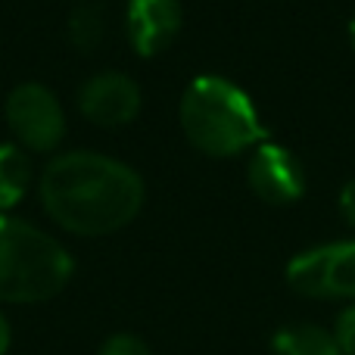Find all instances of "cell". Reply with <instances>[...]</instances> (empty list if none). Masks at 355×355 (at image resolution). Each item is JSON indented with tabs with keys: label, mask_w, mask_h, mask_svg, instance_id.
Returning <instances> with one entry per match:
<instances>
[{
	"label": "cell",
	"mask_w": 355,
	"mask_h": 355,
	"mask_svg": "<svg viewBox=\"0 0 355 355\" xmlns=\"http://www.w3.org/2000/svg\"><path fill=\"white\" fill-rule=\"evenodd\" d=\"M41 202L60 227L103 237L131 225L144 206V181L135 168L100 153H62L41 175Z\"/></svg>",
	"instance_id": "1"
},
{
	"label": "cell",
	"mask_w": 355,
	"mask_h": 355,
	"mask_svg": "<svg viewBox=\"0 0 355 355\" xmlns=\"http://www.w3.org/2000/svg\"><path fill=\"white\" fill-rule=\"evenodd\" d=\"M181 128L200 153L225 159L265 141L256 106L237 85L215 75L190 81L181 97Z\"/></svg>",
	"instance_id": "2"
},
{
	"label": "cell",
	"mask_w": 355,
	"mask_h": 355,
	"mask_svg": "<svg viewBox=\"0 0 355 355\" xmlns=\"http://www.w3.org/2000/svg\"><path fill=\"white\" fill-rule=\"evenodd\" d=\"M72 277V256L50 234L19 218H0V300L44 302Z\"/></svg>",
	"instance_id": "3"
},
{
	"label": "cell",
	"mask_w": 355,
	"mask_h": 355,
	"mask_svg": "<svg viewBox=\"0 0 355 355\" xmlns=\"http://www.w3.org/2000/svg\"><path fill=\"white\" fill-rule=\"evenodd\" d=\"M6 125L22 150L50 153L66 137V112L50 87L28 81L6 97Z\"/></svg>",
	"instance_id": "4"
},
{
	"label": "cell",
	"mask_w": 355,
	"mask_h": 355,
	"mask_svg": "<svg viewBox=\"0 0 355 355\" xmlns=\"http://www.w3.org/2000/svg\"><path fill=\"white\" fill-rule=\"evenodd\" d=\"M287 281L312 300H355V240L300 252L287 265Z\"/></svg>",
	"instance_id": "5"
},
{
	"label": "cell",
	"mask_w": 355,
	"mask_h": 355,
	"mask_svg": "<svg viewBox=\"0 0 355 355\" xmlns=\"http://www.w3.org/2000/svg\"><path fill=\"white\" fill-rule=\"evenodd\" d=\"M78 112L97 128H122L141 112V87L122 72H100L81 85Z\"/></svg>",
	"instance_id": "6"
},
{
	"label": "cell",
	"mask_w": 355,
	"mask_h": 355,
	"mask_svg": "<svg viewBox=\"0 0 355 355\" xmlns=\"http://www.w3.org/2000/svg\"><path fill=\"white\" fill-rule=\"evenodd\" d=\"M250 187L271 206H287L306 190V172L287 147L262 141L250 159Z\"/></svg>",
	"instance_id": "7"
},
{
	"label": "cell",
	"mask_w": 355,
	"mask_h": 355,
	"mask_svg": "<svg viewBox=\"0 0 355 355\" xmlns=\"http://www.w3.org/2000/svg\"><path fill=\"white\" fill-rule=\"evenodd\" d=\"M181 31L178 0H131L128 3V41L137 56H156Z\"/></svg>",
	"instance_id": "8"
},
{
	"label": "cell",
	"mask_w": 355,
	"mask_h": 355,
	"mask_svg": "<svg viewBox=\"0 0 355 355\" xmlns=\"http://www.w3.org/2000/svg\"><path fill=\"white\" fill-rule=\"evenodd\" d=\"M275 355H340L334 334L318 324H290L271 340Z\"/></svg>",
	"instance_id": "9"
},
{
	"label": "cell",
	"mask_w": 355,
	"mask_h": 355,
	"mask_svg": "<svg viewBox=\"0 0 355 355\" xmlns=\"http://www.w3.org/2000/svg\"><path fill=\"white\" fill-rule=\"evenodd\" d=\"M31 184V162L22 147L0 144V209H12Z\"/></svg>",
	"instance_id": "10"
},
{
	"label": "cell",
	"mask_w": 355,
	"mask_h": 355,
	"mask_svg": "<svg viewBox=\"0 0 355 355\" xmlns=\"http://www.w3.org/2000/svg\"><path fill=\"white\" fill-rule=\"evenodd\" d=\"M106 37V10L97 0H85L69 16V41L78 50H94Z\"/></svg>",
	"instance_id": "11"
},
{
	"label": "cell",
	"mask_w": 355,
	"mask_h": 355,
	"mask_svg": "<svg viewBox=\"0 0 355 355\" xmlns=\"http://www.w3.org/2000/svg\"><path fill=\"white\" fill-rule=\"evenodd\" d=\"M100 355H153V352H150V346L144 343V340H137L135 334H116V337H110L103 343Z\"/></svg>",
	"instance_id": "12"
},
{
	"label": "cell",
	"mask_w": 355,
	"mask_h": 355,
	"mask_svg": "<svg viewBox=\"0 0 355 355\" xmlns=\"http://www.w3.org/2000/svg\"><path fill=\"white\" fill-rule=\"evenodd\" d=\"M334 340H337V346H340V355H355V302L340 312Z\"/></svg>",
	"instance_id": "13"
},
{
	"label": "cell",
	"mask_w": 355,
	"mask_h": 355,
	"mask_svg": "<svg viewBox=\"0 0 355 355\" xmlns=\"http://www.w3.org/2000/svg\"><path fill=\"white\" fill-rule=\"evenodd\" d=\"M340 215L346 218V225L355 227V181L343 184V190H340Z\"/></svg>",
	"instance_id": "14"
},
{
	"label": "cell",
	"mask_w": 355,
	"mask_h": 355,
	"mask_svg": "<svg viewBox=\"0 0 355 355\" xmlns=\"http://www.w3.org/2000/svg\"><path fill=\"white\" fill-rule=\"evenodd\" d=\"M6 346H10V324H6V318L0 315V355L6 352Z\"/></svg>",
	"instance_id": "15"
},
{
	"label": "cell",
	"mask_w": 355,
	"mask_h": 355,
	"mask_svg": "<svg viewBox=\"0 0 355 355\" xmlns=\"http://www.w3.org/2000/svg\"><path fill=\"white\" fill-rule=\"evenodd\" d=\"M349 35H352V44H355V19H352V25H349Z\"/></svg>",
	"instance_id": "16"
}]
</instances>
